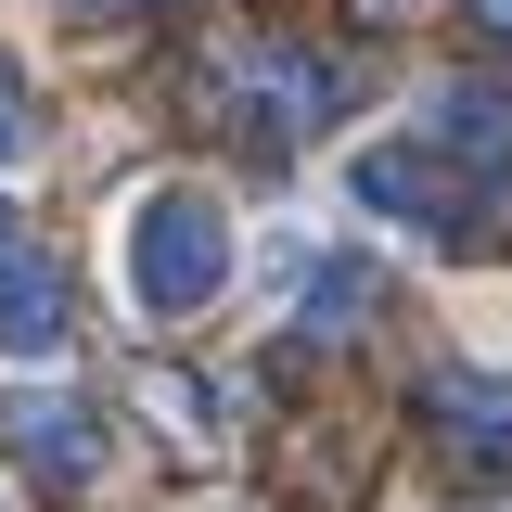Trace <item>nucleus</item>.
Returning <instances> with one entry per match:
<instances>
[{
  "label": "nucleus",
  "instance_id": "1",
  "mask_svg": "<svg viewBox=\"0 0 512 512\" xmlns=\"http://www.w3.org/2000/svg\"><path fill=\"white\" fill-rule=\"evenodd\" d=\"M128 282H141L154 320L218 308V282H231V218H218V192H154V205L128 218Z\"/></svg>",
  "mask_w": 512,
  "mask_h": 512
},
{
  "label": "nucleus",
  "instance_id": "2",
  "mask_svg": "<svg viewBox=\"0 0 512 512\" xmlns=\"http://www.w3.org/2000/svg\"><path fill=\"white\" fill-rule=\"evenodd\" d=\"M423 423L461 461H512V372H436L423 384Z\"/></svg>",
  "mask_w": 512,
  "mask_h": 512
},
{
  "label": "nucleus",
  "instance_id": "3",
  "mask_svg": "<svg viewBox=\"0 0 512 512\" xmlns=\"http://www.w3.org/2000/svg\"><path fill=\"white\" fill-rule=\"evenodd\" d=\"M0 423H13V461H26L39 487H90V474H103V436H90V410H64V397H13Z\"/></svg>",
  "mask_w": 512,
  "mask_h": 512
},
{
  "label": "nucleus",
  "instance_id": "4",
  "mask_svg": "<svg viewBox=\"0 0 512 512\" xmlns=\"http://www.w3.org/2000/svg\"><path fill=\"white\" fill-rule=\"evenodd\" d=\"M64 308H77V295H64V256H13V269H0V346H13V359H52Z\"/></svg>",
  "mask_w": 512,
  "mask_h": 512
},
{
  "label": "nucleus",
  "instance_id": "5",
  "mask_svg": "<svg viewBox=\"0 0 512 512\" xmlns=\"http://www.w3.org/2000/svg\"><path fill=\"white\" fill-rule=\"evenodd\" d=\"M359 205H384V218H410V231H448V218H461V192H448V167H423V154H359Z\"/></svg>",
  "mask_w": 512,
  "mask_h": 512
},
{
  "label": "nucleus",
  "instance_id": "6",
  "mask_svg": "<svg viewBox=\"0 0 512 512\" xmlns=\"http://www.w3.org/2000/svg\"><path fill=\"white\" fill-rule=\"evenodd\" d=\"M436 154H461V167H500L512 180V90H436Z\"/></svg>",
  "mask_w": 512,
  "mask_h": 512
},
{
  "label": "nucleus",
  "instance_id": "7",
  "mask_svg": "<svg viewBox=\"0 0 512 512\" xmlns=\"http://www.w3.org/2000/svg\"><path fill=\"white\" fill-rule=\"evenodd\" d=\"M359 308H384V269H359V256L308 269V295H295V320H308V333H359Z\"/></svg>",
  "mask_w": 512,
  "mask_h": 512
},
{
  "label": "nucleus",
  "instance_id": "8",
  "mask_svg": "<svg viewBox=\"0 0 512 512\" xmlns=\"http://www.w3.org/2000/svg\"><path fill=\"white\" fill-rule=\"evenodd\" d=\"M13 154H26V77L0 64V167H13Z\"/></svg>",
  "mask_w": 512,
  "mask_h": 512
},
{
  "label": "nucleus",
  "instance_id": "9",
  "mask_svg": "<svg viewBox=\"0 0 512 512\" xmlns=\"http://www.w3.org/2000/svg\"><path fill=\"white\" fill-rule=\"evenodd\" d=\"M461 13H474V39H500V52H512V0H461Z\"/></svg>",
  "mask_w": 512,
  "mask_h": 512
},
{
  "label": "nucleus",
  "instance_id": "10",
  "mask_svg": "<svg viewBox=\"0 0 512 512\" xmlns=\"http://www.w3.org/2000/svg\"><path fill=\"white\" fill-rule=\"evenodd\" d=\"M0 269H13V205H0Z\"/></svg>",
  "mask_w": 512,
  "mask_h": 512
},
{
  "label": "nucleus",
  "instance_id": "11",
  "mask_svg": "<svg viewBox=\"0 0 512 512\" xmlns=\"http://www.w3.org/2000/svg\"><path fill=\"white\" fill-rule=\"evenodd\" d=\"M90 13H116V0H90ZM128 13H154V0H128Z\"/></svg>",
  "mask_w": 512,
  "mask_h": 512
},
{
  "label": "nucleus",
  "instance_id": "12",
  "mask_svg": "<svg viewBox=\"0 0 512 512\" xmlns=\"http://www.w3.org/2000/svg\"><path fill=\"white\" fill-rule=\"evenodd\" d=\"M359 13H397V0H359Z\"/></svg>",
  "mask_w": 512,
  "mask_h": 512
}]
</instances>
